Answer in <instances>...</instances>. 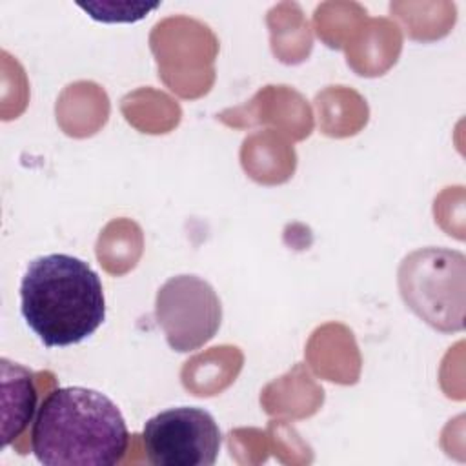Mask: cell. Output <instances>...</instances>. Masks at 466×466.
<instances>
[{
	"mask_svg": "<svg viewBox=\"0 0 466 466\" xmlns=\"http://www.w3.org/2000/svg\"><path fill=\"white\" fill-rule=\"evenodd\" d=\"M129 444L118 406L102 391L84 386L56 388L42 400L31 450L47 466H113Z\"/></svg>",
	"mask_w": 466,
	"mask_h": 466,
	"instance_id": "cell-1",
	"label": "cell"
},
{
	"mask_svg": "<svg viewBox=\"0 0 466 466\" xmlns=\"http://www.w3.org/2000/svg\"><path fill=\"white\" fill-rule=\"evenodd\" d=\"M20 311L46 348L73 346L104 322V288L82 258L67 253L42 255L24 271Z\"/></svg>",
	"mask_w": 466,
	"mask_h": 466,
	"instance_id": "cell-2",
	"label": "cell"
},
{
	"mask_svg": "<svg viewBox=\"0 0 466 466\" xmlns=\"http://www.w3.org/2000/svg\"><path fill=\"white\" fill-rule=\"evenodd\" d=\"M142 446L155 466H211L222 433L215 417L198 406H177L146 420Z\"/></svg>",
	"mask_w": 466,
	"mask_h": 466,
	"instance_id": "cell-3",
	"label": "cell"
},
{
	"mask_svg": "<svg viewBox=\"0 0 466 466\" xmlns=\"http://www.w3.org/2000/svg\"><path fill=\"white\" fill-rule=\"evenodd\" d=\"M155 317L169 348L187 353L213 339L222 320V306L208 280L177 275L158 288Z\"/></svg>",
	"mask_w": 466,
	"mask_h": 466,
	"instance_id": "cell-4",
	"label": "cell"
},
{
	"mask_svg": "<svg viewBox=\"0 0 466 466\" xmlns=\"http://www.w3.org/2000/svg\"><path fill=\"white\" fill-rule=\"evenodd\" d=\"M2 366V402L4 446H9L25 430L36 408V390L33 373L18 362L7 359L0 360Z\"/></svg>",
	"mask_w": 466,
	"mask_h": 466,
	"instance_id": "cell-5",
	"label": "cell"
},
{
	"mask_svg": "<svg viewBox=\"0 0 466 466\" xmlns=\"http://www.w3.org/2000/svg\"><path fill=\"white\" fill-rule=\"evenodd\" d=\"M78 5L87 11L91 18L100 22H137L158 7V4L144 2H89Z\"/></svg>",
	"mask_w": 466,
	"mask_h": 466,
	"instance_id": "cell-6",
	"label": "cell"
}]
</instances>
